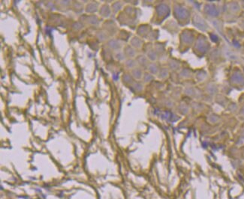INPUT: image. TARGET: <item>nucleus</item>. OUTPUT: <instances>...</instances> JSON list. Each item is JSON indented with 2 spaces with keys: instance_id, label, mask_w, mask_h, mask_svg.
I'll use <instances>...</instances> for the list:
<instances>
[{
  "instance_id": "nucleus-1",
  "label": "nucleus",
  "mask_w": 244,
  "mask_h": 199,
  "mask_svg": "<svg viewBox=\"0 0 244 199\" xmlns=\"http://www.w3.org/2000/svg\"><path fill=\"white\" fill-rule=\"evenodd\" d=\"M103 30L105 31L109 36H114L117 33V26L114 22L107 20L103 24Z\"/></svg>"
},
{
  "instance_id": "nucleus-2",
  "label": "nucleus",
  "mask_w": 244,
  "mask_h": 199,
  "mask_svg": "<svg viewBox=\"0 0 244 199\" xmlns=\"http://www.w3.org/2000/svg\"><path fill=\"white\" fill-rule=\"evenodd\" d=\"M107 47L110 50H113L114 52L119 51L123 48V43L120 39L110 38L107 41Z\"/></svg>"
},
{
  "instance_id": "nucleus-3",
  "label": "nucleus",
  "mask_w": 244,
  "mask_h": 199,
  "mask_svg": "<svg viewBox=\"0 0 244 199\" xmlns=\"http://www.w3.org/2000/svg\"><path fill=\"white\" fill-rule=\"evenodd\" d=\"M83 18V20L82 23L84 24L90 25V26H99V17L94 14H90V15H84L82 17Z\"/></svg>"
},
{
  "instance_id": "nucleus-4",
  "label": "nucleus",
  "mask_w": 244,
  "mask_h": 199,
  "mask_svg": "<svg viewBox=\"0 0 244 199\" xmlns=\"http://www.w3.org/2000/svg\"><path fill=\"white\" fill-rule=\"evenodd\" d=\"M135 60L138 63V66L141 68L142 69H143V68L147 69L149 64L150 63V61L148 59V58L147 57V55H143V54L137 55V57L135 58Z\"/></svg>"
},
{
  "instance_id": "nucleus-5",
  "label": "nucleus",
  "mask_w": 244,
  "mask_h": 199,
  "mask_svg": "<svg viewBox=\"0 0 244 199\" xmlns=\"http://www.w3.org/2000/svg\"><path fill=\"white\" fill-rule=\"evenodd\" d=\"M123 52L126 59H135L137 57V50L130 45H126L125 46L123 49Z\"/></svg>"
},
{
  "instance_id": "nucleus-6",
  "label": "nucleus",
  "mask_w": 244,
  "mask_h": 199,
  "mask_svg": "<svg viewBox=\"0 0 244 199\" xmlns=\"http://www.w3.org/2000/svg\"><path fill=\"white\" fill-rule=\"evenodd\" d=\"M111 8L107 4H104L99 8V15L103 18H109L111 15Z\"/></svg>"
},
{
  "instance_id": "nucleus-7",
  "label": "nucleus",
  "mask_w": 244,
  "mask_h": 199,
  "mask_svg": "<svg viewBox=\"0 0 244 199\" xmlns=\"http://www.w3.org/2000/svg\"><path fill=\"white\" fill-rule=\"evenodd\" d=\"M99 4L96 2H89L88 4L85 7V11L87 14H93L96 12L99 11Z\"/></svg>"
},
{
  "instance_id": "nucleus-8",
  "label": "nucleus",
  "mask_w": 244,
  "mask_h": 199,
  "mask_svg": "<svg viewBox=\"0 0 244 199\" xmlns=\"http://www.w3.org/2000/svg\"><path fill=\"white\" fill-rule=\"evenodd\" d=\"M143 40H142L141 38L138 37V36H134V37L132 38L130 40V46H132L133 48H134L135 50H138V49H141L143 46Z\"/></svg>"
},
{
  "instance_id": "nucleus-9",
  "label": "nucleus",
  "mask_w": 244,
  "mask_h": 199,
  "mask_svg": "<svg viewBox=\"0 0 244 199\" xmlns=\"http://www.w3.org/2000/svg\"><path fill=\"white\" fill-rule=\"evenodd\" d=\"M143 73H144V72L143 71V69H142L141 68H140V67H137V68H134V69H132L130 72L131 75L132 76L134 79H136L137 81L142 79Z\"/></svg>"
},
{
  "instance_id": "nucleus-10",
  "label": "nucleus",
  "mask_w": 244,
  "mask_h": 199,
  "mask_svg": "<svg viewBox=\"0 0 244 199\" xmlns=\"http://www.w3.org/2000/svg\"><path fill=\"white\" fill-rule=\"evenodd\" d=\"M150 31V27L149 26V25H141V26H139V28L138 29V34L141 37H147L148 36Z\"/></svg>"
},
{
  "instance_id": "nucleus-11",
  "label": "nucleus",
  "mask_w": 244,
  "mask_h": 199,
  "mask_svg": "<svg viewBox=\"0 0 244 199\" xmlns=\"http://www.w3.org/2000/svg\"><path fill=\"white\" fill-rule=\"evenodd\" d=\"M147 70L149 73H150L151 74H152V75L155 76V75H158V72H159L160 68L157 63L150 62V64H149L148 67H147Z\"/></svg>"
},
{
  "instance_id": "nucleus-12",
  "label": "nucleus",
  "mask_w": 244,
  "mask_h": 199,
  "mask_svg": "<svg viewBox=\"0 0 244 199\" xmlns=\"http://www.w3.org/2000/svg\"><path fill=\"white\" fill-rule=\"evenodd\" d=\"M121 79L123 84L126 85V86H132L133 83L134 82V78H133L132 76L131 75V73H125L124 74H123Z\"/></svg>"
},
{
  "instance_id": "nucleus-13",
  "label": "nucleus",
  "mask_w": 244,
  "mask_h": 199,
  "mask_svg": "<svg viewBox=\"0 0 244 199\" xmlns=\"http://www.w3.org/2000/svg\"><path fill=\"white\" fill-rule=\"evenodd\" d=\"M96 37L100 42H105V41H107L109 40V36L107 35V33L105 31L100 30L98 31L96 34Z\"/></svg>"
},
{
  "instance_id": "nucleus-14",
  "label": "nucleus",
  "mask_w": 244,
  "mask_h": 199,
  "mask_svg": "<svg viewBox=\"0 0 244 199\" xmlns=\"http://www.w3.org/2000/svg\"><path fill=\"white\" fill-rule=\"evenodd\" d=\"M124 65L127 69H129L131 70L138 67L135 59H127L126 60L124 61Z\"/></svg>"
},
{
  "instance_id": "nucleus-15",
  "label": "nucleus",
  "mask_w": 244,
  "mask_h": 199,
  "mask_svg": "<svg viewBox=\"0 0 244 199\" xmlns=\"http://www.w3.org/2000/svg\"><path fill=\"white\" fill-rule=\"evenodd\" d=\"M158 54L156 52V50L154 49H150L147 52V57L148 58L149 60L150 61V62H155L158 59Z\"/></svg>"
},
{
  "instance_id": "nucleus-16",
  "label": "nucleus",
  "mask_w": 244,
  "mask_h": 199,
  "mask_svg": "<svg viewBox=\"0 0 244 199\" xmlns=\"http://www.w3.org/2000/svg\"><path fill=\"white\" fill-rule=\"evenodd\" d=\"M156 11H157L158 16L163 17V16L166 15L167 13H169V8L165 5H159L156 8Z\"/></svg>"
},
{
  "instance_id": "nucleus-17",
  "label": "nucleus",
  "mask_w": 244,
  "mask_h": 199,
  "mask_svg": "<svg viewBox=\"0 0 244 199\" xmlns=\"http://www.w3.org/2000/svg\"><path fill=\"white\" fill-rule=\"evenodd\" d=\"M72 9L75 13L81 14L83 11V5L80 2H74L72 4Z\"/></svg>"
},
{
  "instance_id": "nucleus-18",
  "label": "nucleus",
  "mask_w": 244,
  "mask_h": 199,
  "mask_svg": "<svg viewBox=\"0 0 244 199\" xmlns=\"http://www.w3.org/2000/svg\"><path fill=\"white\" fill-rule=\"evenodd\" d=\"M132 89L136 93H141L143 90V84L140 81H135L132 84Z\"/></svg>"
},
{
  "instance_id": "nucleus-19",
  "label": "nucleus",
  "mask_w": 244,
  "mask_h": 199,
  "mask_svg": "<svg viewBox=\"0 0 244 199\" xmlns=\"http://www.w3.org/2000/svg\"><path fill=\"white\" fill-rule=\"evenodd\" d=\"M114 59L118 61H123V62H124V61L127 59L126 57H125L124 52H123V51H122V50H119V51L114 52Z\"/></svg>"
},
{
  "instance_id": "nucleus-20",
  "label": "nucleus",
  "mask_w": 244,
  "mask_h": 199,
  "mask_svg": "<svg viewBox=\"0 0 244 199\" xmlns=\"http://www.w3.org/2000/svg\"><path fill=\"white\" fill-rule=\"evenodd\" d=\"M111 11L114 14H117L123 8V3L121 2H115L111 5Z\"/></svg>"
},
{
  "instance_id": "nucleus-21",
  "label": "nucleus",
  "mask_w": 244,
  "mask_h": 199,
  "mask_svg": "<svg viewBox=\"0 0 244 199\" xmlns=\"http://www.w3.org/2000/svg\"><path fill=\"white\" fill-rule=\"evenodd\" d=\"M154 79V76L150 73H149L148 71L144 72L143 73V77H142V81L144 83H150L152 82Z\"/></svg>"
},
{
  "instance_id": "nucleus-22",
  "label": "nucleus",
  "mask_w": 244,
  "mask_h": 199,
  "mask_svg": "<svg viewBox=\"0 0 244 199\" xmlns=\"http://www.w3.org/2000/svg\"><path fill=\"white\" fill-rule=\"evenodd\" d=\"M169 75V70L167 68H160L159 70V72H158L157 77L158 79H164L165 78H167V77H168Z\"/></svg>"
},
{
  "instance_id": "nucleus-23",
  "label": "nucleus",
  "mask_w": 244,
  "mask_h": 199,
  "mask_svg": "<svg viewBox=\"0 0 244 199\" xmlns=\"http://www.w3.org/2000/svg\"><path fill=\"white\" fill-rule=\"evenodd\" d=\"M168 68L171 70H177L180 68L179 62L174 59H171L168 61Z\"/></svg>"
},
{
  "instance_id": "nucleus-24",
  "label": "nucleus",
  "mask_w": 244,
  "mask_h": 199,
  "mask_svg": "<svg viewBox=\"0 0 244 199\" xmlns=\"http://www.w3.org/2000/svg\"><path fill=\"white\" fill-rule=\"evenodd\" d=\"M153 49L156 50L158 54L162 53V52L165 51V46H164V45L162 43H156V44H155Z\"/></svg>"
},
{
  "instance_id": "nucleus-25",
  "label": "nucleus",
  "mask_w": 244,
  "mask_h": 199,
  "mask_svg": "<svg viewBox=\"0 0 244 199\" xmlns=\"http://www.w3.org/2000/svg\"><path fill=\"white\" fill-rule=\"evenodd\" d=\"M72 27H73V29H74V30L79 31V30H81V29H83V23H81V21L74 22V23L72 24Z\"/></svg>"
},
{
  "instance_id": "nucleus-26",
  "label": "nucleus",
  "mask_w": 244,
  "mask_h": 199,
  "mask_svg": "<svg viewBox=\"0 0 244 199\" xmlns=\"http://www.w3.org/2000/svg\"><path fill=\"white\" fill-rule=\"evenodd\" d=\"M158 32H156V31H151L149 34L148 36H147V38L150 41H154V40L158 38Z\"/></svg>"
}]
</instances>
